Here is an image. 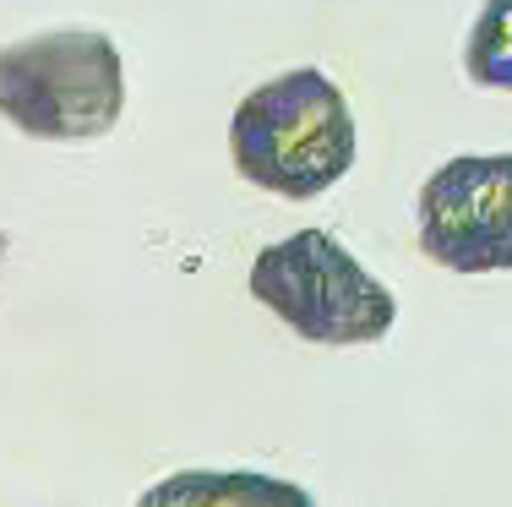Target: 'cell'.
<instances>
[{
    "label": "cell",
    "instance_id": "1",
    "mask_svg": "<svg viewBox=\"0 0 512 507\" xmlns=\"http://www.w3.org/2000/svg\"><path fill=\"white\" fill-rule=\"evenodd\" d=\"M229 153L251 186L289 202L333 191L355 169V115L327 71L300 66L262 82L229 120Z\"/></svg>",
    "mask_w": 512,
    "mask_h": 507
},
{
    "label": "cell",
    "instance_id": "2",
    "mask_svg": "<svg viewBox=\"0 0 512 507\" xmlns=\"http://www.w3.org/2000/svg\"><path fill=\"white\" fill-rule=\"evenodd\" d=\"M251 295L306 344H376L398 322V300L327 229H300L256 251Z\"/></svg>",
    "mask_w": 512,
    "mask_h": 507
},
{
    "label": "cell",
    "instance_id": "3",
    "mask_svg": "<svg viewBox=\"0 0 512 507\" xmlns=\"http://www.w3.org/2000/svg\"><path fill=\"white\" fill-rule=\"evenodd\" d=\"M0 104L11 126L39 142H93L126 110V66L104 33H39L0 60Z\"/></svg>",
    "mask_w": 512,
    "mask_h": 507
},
{
    "label": "cell",
    "instance_id": "4",
    "mask_svg": "<svg viewBox=\"0 0 512 507\" xmlns=\"http://www.w3.org/2000/svg\"><path fill=\"white\" fill-rule=\"evenodd\" d=\"M420 251L447 273H512V153H463L431 169Z\"/></svg>",
    "mask_w": 512,
    "mask_h": 507
},
{
    "label": "cell",
    "instance_id": "5",
    "mask_svg": "<svg viewBox=\"0 0 512 507\" xmlns=\"http://www.w3.org/2000/svg\"><path fill=\"white\" fill-rule=\"evenodd\" d=\"M137 507H316V497L295 480L256 469H180L153 480Z\"/></svg>",
    "mask_w": 512,
    "mask_h": 507
},
{
    "label": "cell",
    "instance_id": "6",
    "mask_svg": "<svg viewBox=\"0 0 512 507\" xmlns=\"http://www.w3.org/2000/svg\"><path fill=\"white\" fill-rule=\"evenodd\" d=\"M463 71L469 82L496 93H512V0H485L463 44Z\"/></svg>",
    "mask_w": 512,
    "mask_h": 507
}]
</instances>
